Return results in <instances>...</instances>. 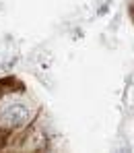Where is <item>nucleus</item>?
Masks as SVG:
<instances>
[{
  "mask_svg": "<svg viewBox=\"0 0 134 153\" xmlns=\"http://www.w3.org/2000/svg\"><path fill=\"white\" fill-rule=\"evenodd\" d=\"M29 118H31V110L21 102H13L0 108V124L4 126H21L29 122Z\"/></svg>",
  "mask_w": 134,
  "mask_h": 153,
  "instance_id": "1",
  "label": "nucleus"
}]
</instances>
